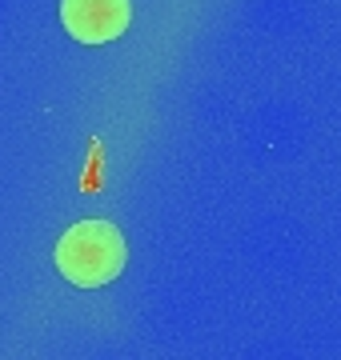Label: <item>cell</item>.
<instances>
[{
    "label": "cell",
    "instance_id": "obj_1",
    "mask_svg": "<svg viewBox=\"0 0 341 360\" xmlns=\"http://www.w3.org/2000/svg\"><path fill=\"white\" fill-rule=\"evenodd\" d=\"M53 260L68 284L101 288V284L117 281L125 272L129 248H125V236H120L117 224H108V220H80V224H73L56 240Z\"/></svg>",
    "mask_w": 341,
    "mask_h": 360
},
{
    "label": "cell",
    "instance_id": "obj_2",
    "mask_svg": "<svg viewBox=\"0 0 341 360\" xmlns=\"http://www.w3.org/2000/svg\"><path fill=\"white\" fill-rule=\"evenodd\" d=\"M61 20L73 40L108 44L129 28L132 8L129 0H61Z\"/></svg>",
    "mask_w": 341,
    "mask_h": 360
}]
</instances>
